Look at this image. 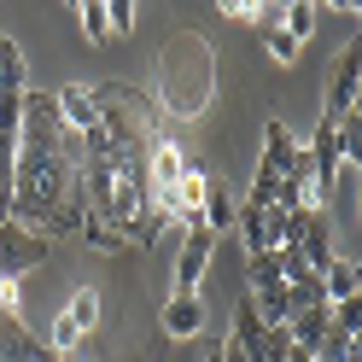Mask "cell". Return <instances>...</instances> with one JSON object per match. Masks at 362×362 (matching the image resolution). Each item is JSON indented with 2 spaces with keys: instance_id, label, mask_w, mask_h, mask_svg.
<instances>
[{
  "instance_id": "2",
  "label": "cell",
  "mask_w": 362,
  "mask_h": 362,
  "mask_svg": "<svg viewBox=\"0 0 362 362\" xmlns=\"http://www.w3.org/2000/svg\"><path fill=\"white\" fill-rule=\"evenodd\" d=\"M47 257H53V240L41 228H30V222H0V275L6 281L35 275Z\"/></svg>"
},
{
  "instance_id": "18",
  "label": "cell",
  "mask_w": 362,
  "mask_h": 362,
  "mask_svg": "<svg viewBox=\"0 0 362 362\" xmlns=\"http://www.w3.org/2000/svg\"><path fill=\"white\" fill-rule=\"evenodd\" d=\"M257 35H263V47H269L275 64H298V41H292L281 24H257Z\"/></svg>"
},
{
  "instance_id": "4",
  "label": "cell",
  "mask_w": 362,
  "mask_h": 362,
  "mask_svg": "<svg viewBox=\"0 0 362 362\" xmlns=\"http://www.w3.org/2000/svg\"><path fill=\"white\" fill-rule=\"evenodd\" d=\"M211 252H216V234L205 222H187V234H181V252H175V292H199L211 269Z\"/></svg>"
},
{
  "instance_id": "15",
  "label": "cell",
  "mask_w": 362,
  "mask_h": 362,
  "mask_svg": "<svg viewBox=\"0 0 362 362\" xmlns=\"http://www.w3.org/2000/svg\"><path fill=\"white\" fill-rule=\"evenodd\" d=\"M64 315H71V327H76V333L88 339V333L100 327V315H105V298H100L94 286H82V292H71V304H64Z\"/></svg>"
},
{
  "instance_id": "11",
  "label": "cell",
  "mask_w": 362,
  "mask_h": 362,
  "mask_svg": "<svg viewBox=\"0 0 362 362\" xmlns=\"http://www.w3.org/2000/svg\"><path fill=\"white\" fill-rule=\"evenodd\" d=\"M234 228H240V240H245V257H252V252H269V205H252V199H240Z\"/></svg>"
},
{
  "instance_id": "19",
  "label": "cell",
  "mask_w": 362,
  "mask_h": 362,
  "mask_svg": "<svg viewBox=\"0 0 362 362\" xmlns=\"http://www.w3.org/2000/svg\"><path fill=\"white\" fill-rule=\"evenodd\" d=\"M76 18H82V35H88V41H111V30H105V0H82Z\"/></svg>"
},
{
  "instance_id": "24",
  "label": "cell",
  "mask_w": 362,
  "mask_h": 362,
  "mask_svg": "<svg viewBox=\"0 0 362 362\" xmlns=\"http://www.w3.org/2000/svg\"><path fill=\"white\" fill-rule=\"evenodd\" d=\"M0 222H12V170H0Z\"/></svg>"
},
{
  "instance_id": "7",
  "label": "cell",
  "mask_w": 362,
  "mask_h": 362,
  "mask_svg": "<svg viewBox=\"0 0 362 362\" xmlns=\"http://www.w3.org/2000/svg\"><path fill=\"white\" fill-rule=\"evenodd\" d=\"M298 141H292V129L281 123V117H269L263 123V158H257V170H269V175H292V164H298Z\"/></svg>"
},
{
  "instance_id": "25",
  "label": "cell",
  "mask_w": 362,
  "mask_h": 362,
  "mask_svg": "<svg viewBox=\"0 0 362 362\" xmlns=\"http://www.w3.org/2000/svg\"><path fill=\"white\" fill-rule=\"evenodd\" d=\"M222 362H252V356H245V351L234 345V339H228V345H222Z\"/></svg>"
},
{
  "instance_id": "26",
  "label": "cell",
  "mask_w": 362,
  "mask_h": 362,
  "mask_svg": "<svg viewBox=\"0 0 362 362\" xmlns=\"http://www.w3.org/2000/svg\"><path fill=\"white\" fill-rule=\"evenodd\" d=\"M205 362H222V345H216V351H205Z\"/></svg>"
},
{
  "instance_id": "3",
  "label": "cell",
  "mask_w": 362,
  "mask_h": 362,
  "mask_svg": "<svg viewBox=\"0 0 362 362\" xmlns=\"http://www.w3.org/2000/svg\"><path fill=\"white\" fill-rule=\"evenodd\" d=\"M356 82H362V41H345L327 76V100H322V123H339L356 111Z\"/></svg>"
},
{
  "instance_id": "21",
  "label": "cell",
  "mask_w": 362,
  "mask_h": 362,
  "mask_svg": "<svg viewBox=\"0 0 362 362\" xmlns=\"http://www.w3.org/2000/svg\"><path fill=\"white\" fill-rule=\"evenodd\" d=\"M105 30L111 35H129L134 30V0H111V6H105Z\"/></svg>"
},
{
  "instance_id": "9",
  "label": "cell",
  "mask_w": 362,
  "mask_h": 362,
  "mask_svg": "<svg viewBox=\"0 0 362 362\" xmlns=\"http://www.w3.org/2000/svg\"><path fill=\"white\" fill-rule=\"evenodd\" d=\"M298 257H304V275H322V269L339 257V252H333L327 211H315V216H310V228H304V240H298Z\"/></svg>"
},
{
  "instance_id": "22",
  "label": "cell",
  "mask_w": 362,
  "mask_h": 362,
  "mask_svg": "<svg viewBox=\"0 0 362 362\" xmlns=\"http://www.w3.org/2000/svg\"><path fill=\"white\" fill-rule=\"evenodd\" d=\"M275 193H281V175H269V170H252V205H275Z\"/></svg>"
},
{
  "instance_id": "20",
  "label": "cell",
  "mask_w": 362,
  "mask_h": 362,
  "mask_svg": "<svg viewBox=\"0 0 362 362\" xmlns=\"http://www.w3.org/2000/svg\"><path fill=\"white\" fill-rule=\"evenodd\" d=\"M0 322H24V292H18V281L0 275Z\"/></svg>"
},
{
  "instance_id": "6",
  "label": "cell",
  "mask_w": 362,
  "mask_h": 362,
  "mask_svg": "<svg viewBox=\"0 0 362 362\" xmlns=\"http://www.w3.org/2000/svg\"><path fill=\"white\" fill-rule=\"evenodd\" d=\"M53 105H59V123H64V134H76V141L100 129V100H94V88H88V82L59 88V94H53Z\"/></svg>"
},
{
  "instance_id": "14",
  "label": "cell",
  "mask_w": 362,
  "mask_h": 362,
  "mask_svg": "<svg viewBox=\"0 0 362 362\" xmlns=\"http://www.w3.org/2000/svg\"><path fill=\"white\" fill-rule=\"evenodd\" d=\"M0 88H6V94H24L30 88V64H24V47H18V41L0 30Z\"/></svg>"
},
{
  "instance_id": "10",
  "label": "cell",
  "mask_w": 362,
  "mask_h": 362,
  "mask_svg": "<svg viewBox=\"0 0 362 362\" xmlns=\"http://www.w3.org/2000/svg\"><path fill=\"white\" fill-rule=\"evenodd\" d=\"M234 211H240L234 187H228V181H216V175H205V205H199V222H205L211 234H222V228H234Z\"/></svg>"
},
{
  "instance_id": "8",
  "label": "cell",
  "mask_w": 362,
  "mask_h": 362,
  "mask_svg": "<svg viewBox=\"0 0 362 362\" xmlns=\"http://www.w3.org/2000/svg\"><path fill=\"white\" fill-rule=\"evenodd\" d=\"M286 333H292V345H298V351H322V339L333 333V310L327 304H310V310H292L286 315Z\"/></svg>"
},
{
  "instance_id": "16",
  "label": "cell",
  "mask_w": 362,
  "mask_h": 362,
  "mask_svg": "<svg viewBox=\"0 0 362 362\" xmlns=\"http://www.w3.org/2000/svg\"><path fill=\"white\" fill-rule=\"evenodd\" d=\"M333 134H339V170H356L362 164V117H356V111H351V117H339Z\"/></svg>"
},
{
  "instance_id": "17",
  "label": "cell",
  "mask_w": 362,
  "mask_h": 362,
  "mask_svg": "<svg viewBox=\"0 0 362 362\" xmlns=\"http://www.w3.org/2000/svg\"><path fill=\"white\" fill-rule=\"evenodd\" d=\"M315 12H322V6H310V0H292V6H281V30L298 41V47L315 35Z\"/></svg>"
},
{
  "instance_id": "1",
  "label": "cell",
  "mask_w": 362,
  "mask_h": 362,
  "mask_svg": "<svg viewBox=\"0 0 362 362\" xmlns=\"http://www.w3.org/2000/svg\"><path fill=\"white\" fill-rule=\"evenodd\" d=\"M158 71H152V105H158V117H205V105L216 94V53H211V41L205 35H193V30H175L164 47H158Z\"/></svg>"
},
{
  "instance_id": "5",
  "label": "cell",
  "mask_w": 362,
  "mask_h": 362,
  "mask_svg": "<svg viewBox=\"0 0 362 362\" xmlns=\"http://www.w3.org/2000/svg\"><path fill=\"white\" fill-rule=\"evenodd\" d=\"M158 327H164V339H199L205 333V298L199 292H170L164 310H158Z\"/></svg>"
},
{
  "instance_id": "13",
  "label": "cell",
  "mask_w": 362,
  "mask_h": 362,
  "mask_svg": "<svg viewBox=\"0 0 362 362\" xmlns=\"http://www.w3.org/2000/svg\"><path fill=\"white\" fill-rule=\"evenodd\" d=\"M0 362H41V339L24 322H0Z\"/></svg>"
},
{
  "instance_id": "12",
  "label": "cell",
  "mask_w": 362,
  "mask_h": 362,
  "mask_svg": "<svg viewBox=\"0 0 362 362\" xmlns=\"http://www.w3.org/2000/svg\"><path fill=\"white\" fill-rule=\"evenodd\" d=\"M315 281H322V298H327V304H345V298H356V281H362V275H356L351 257H333Z\"/></svg>"
},
{
  "instance_id": "23",
  "label": "cell",
  "mask_w": 362,
  "mask_h": 362,
  "mask_svg": "<svg viewBox=\"0 0 362 362\" xmlns=\"http://www.w3.org/2000/svg\"><path fill=\"white\" fill-rule=\"evenodd\" d=\"M222 18H234V24H252L257 6H245V0H222Z\"/></svg>"
}]
</instances>
